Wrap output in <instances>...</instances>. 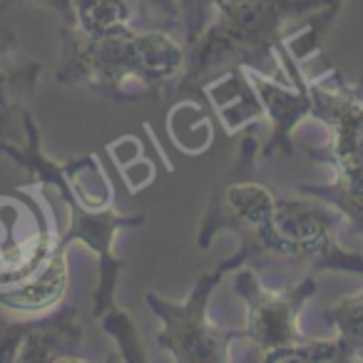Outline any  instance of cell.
<instances>
[{
    "label": "cell",
    "instance_id": "1",
    "mask_svg": "<svg viewBox=\"0 0 363 363\" xmlns=\"http://www.w3.org/2000/svg\"><path fill=\"white\" fill-rule=\"evenodd\" d=\"M67 57L57 80H80L100 95L127 97V85L137 82L142 92H160L187 67V48L169 30H120L87 38L67 28Z\"/></svg>",
    "mask_w": 363,
    "mask_h": 363
},
{
    "label": "cell",
    "instance_id": "2",
    "mask_svg": "<svg viewBox=\"0 0 363 363\" xmlns=\"http://www.w3.org/2000/svg\"><path fill=\"white\" fill-rule=\"evenodd\" d=\"M328 3L338 0H244L232 6H217L207 30L187 50L184 87L212 67L272 55V48L279 45L289 21Z\"/></svg>",
    "mask_w": 363,
    "mask_h": 363
},
{
    "label": "cell",
    "instance_id": "3",
    "mask_svg": "<svg viewBox=\"0 0 363 363\" xmlns=\"http://www.w3.org/2000/svg\"><path fill=\"white\" fill-rule=\"evenodd\" d=\"M336 85L338 90H326L321 82L311 85V102L318 117L331 125V155L338 179L331 187H313L308 192L336 199L358 229H363V92L341 87L338 77Z\"/></svg>",
    "mask_w": 363,
    "mask_h": 363
},
{
    "label": "cell",
    "instance_id": "4",
    "mask_svg": "<svg viewBox=\"0 0 363 363\" xmlns=\"http://www.w3.org/2000/svg\"><path fill=\"white\" fill-rule=\"evenodd\" d=\"M254 254V249L249 244H244V249L234 259H229L227 264L217 269L212 277L202 279L194 289L192 298H189L184 306H169V303H160L155 296H147V301L155 306L157 316L164 318L167 328L164 333H160V346L169 348L174 353L177 361H224V353H227V341L222 338L214 328L207 326V318H204V303L209 301V291L212 286L224 277L227 269H232L234 264L244 262Z\"/></svg>",
    "mask_w": 363,
    "mask_h": 363
},
{
    "label": "cell",
    "instance_id": "5",
    "mask_svg": "<svg viewBox=\"0 0 363 363\" xmlns=\"http://www.w3.org/2000/svg\"><path fill=\"white\" fill-rule=\"evenodd\" d=\"M237 289L249 301L247 336L257 343L259 351L269 356L279 348L301 343V333L296 328V311L313 294V279H306L294 291H267L264 286H259L252 272H239Z\"/></svg>",
    "mask_w": 363,
    "mask_h": 363
},
{
    "label": "cell",
    "instance_id": "6",
    "mask_svg": "<svg viewBox=\"0 0 363 363\" xmlns=\"http://www.w3.org/2000/svg\"><path fill=\"white\" fill-rule=\"evenodd\" d=\"M80 333L75 308L28 326L0 321V361H80L67 356L80 341Z\"/></svg>",
    "mask_w": 363,
    "mask_h": 363
},
{
    "label": "cell",
    "instance_id": "7",
    "mask_svg": "<svg viewBox=\"0 0 363 363\" xmlns=\"http://www.w3.org/2000/svg\"><path fill=\"white\" fill-rule=\"evenodd\" d=\"M67 257L65 249H57L55 257L48 262V267L43 272H38V277L23 281L18 289L3 286L0 291V303L16 311H28V313H40L52 308L67 291Z\"/></svg>",
    "mask_w": 363,
    "mask_h": 363
},
{
    "label": "cell",
    "instance_id": "8",
    "mask_svg": "<svg viewBox=\"0 0 363 363\" xmlns=\"http://www.w3.org/2000/svg\"><path fill=\"white\" fill-rule=\"evenodd\" d=\"M130 23V0H72V28L87 38L127 30Z\"/></svg>",
    "mask_w": 363,
    "mask_h": 363
},
{
    "label": "cell",
    "instance_id": "9",
    "mask_svg": "<svg viewBox=\"0 0 363 363\" xmlns=\"http://www.w3.org/2000/svg\"><path fill=\"white\" fill-rule=\"evenodd\" d=\"M182 16V35L187 50L199 40L214 18V0H177Z\"/></svg>",
    "mask_w": 363,
    "mask_h": 363
},
{
    "label": "cell",
    "instance_id": "10",
    "mask_svg": "<svg viewBox=\"0 0 363 363\" xmlns=\"http://www.w3.org/2000/svg\"><path fill=\"white\" fill-rule=\"evenodd\" d=\"M145 6H150L157 13L162 28L169 33H182V16H179V3L177 0H140Z\"/></svg>",
    "mask_w": 363,
    "mask_h": 363
},
{
    "label": "cell",
    "instance_id": "11",
    "mask_svg": "<svg viewBox=\"0 0 363 363\" xmlns=\"http://www.w3.org/2000/svg\"><path fill=\"white\" fill-rule=\"evenodd\" d=\"M40 3L55 8V11L60 13L62 18H65L67 28H72V0H40Z\"/></svg>",
    "mask_w": 363,
    "mask_h": 363
},
{
    "label": "cell",
    "instance_id": "12",
    "mask_svg": "<svg viewBox=\"0 0 363 363\" xmlns=\"http://www.w3.org/2000/svg\"><path fill=\"white\" fill-rule=\"evenodd\" d=\"M356 361H363V343L358 346V351H356Z\"/></svg>",
    "mask_w": 363,
    "mask_h": 363
}]
</instances>
